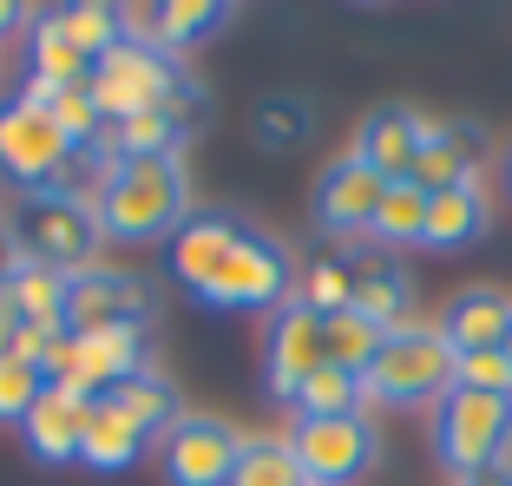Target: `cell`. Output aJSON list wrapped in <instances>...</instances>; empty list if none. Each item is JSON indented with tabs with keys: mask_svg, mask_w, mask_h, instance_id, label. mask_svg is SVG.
<instances>
[{
	"mask_svg": "<svg viewBox=\"0 0 512 486\" xmlns=\"http://www.w3.org/2000/svg\"><path fill=\"white\" fill-rule=\"evenodd\" d=\"M99 230L112 243H158L178 237V224L191 217V178L184 158H125L112 165L106 191H99Z\"/></svg>",
	"mask_w": 512,
	"mask_h": 486,
	"instance_id": "cell-1",
	"label": "cell"
},
{
	"mask_svg": "<svg viewBox=\"0 0 512 486\" xmlns=\"http://www.w3.org/2000/svg\"><path fill=\"white\" fill-rule=\"evenodd\" d=\"M460 355L447 349L440 322H401L381 335L375 362L362 368V401H388V408H440L453 395Z\"/></svg>",
	"mask_w": 512,
	"mask_h": 486,
	"instance_id": "cell-2",
	"label": "cell"
},
{
	"mask_svg": "<svg viewBox=\"0 0 512 486\" xmlns=\"http://www.w3.org/2000/svg\"><path fill=\"white\" fill-rule=\"evenodd\" d=\"M86 92H92V106H99V119L119 125V119H132V112L191 99L197 79L184 73V60H178V53H165L158 40H145V33H125L106 60H92Z\"/></svg>",
	"mask_w": 512,
	"mask_h": 486,
	"instance_id": "cell-3",
	"label": "cell"
},
{
	"mask_svg": "<svg viewBox=\"0 0 512 486\" xmlns=\"http://www.w3.org/2000/svg\"><path fill=\"white\" fill-rule=\"evenodd\" d=\"M99 211L92 204H73V198H53V191H27L7 217V250L27 263H46V270L60 276H79L99 263Z\"/></svg>",
	"mask_w": 512,
	"mask_h": 486,
	"instance_id": "cell-4",
	"label": "cell"
},
{
	"mask_svg": "<svg viewBox=\"0 0 512 486\" xmlns=\"http://www.w3.org/2000/svg\"><path fill=\"white\" fill-rule=\"evenodd\" d=\"M296 296V257L283 250V237L270 230H243L230 243V257L217 263V276L197 289L204 309H256V316H276V309Z\"/></svg>",
	"mask_w": 512,
	"mask_h": 486,
	"instance_id": "cell-5",
	"label": "cell"
},
{
	"mask_svg": "<svg viewBox=\"0 0 512 486\" xmlns=\"http://www.w3.org/2000/svg\"><path fill=\"white\" fill-rule=\"evenodd\" d=\"M512 447V401L506 395H473V388H453L434 408V460L453 480H473V473L499 467Z\"/></svg>",
	"mask_w": 512,
	"mask_h": 486,
	"instance_id": "cell-6",
	"label": "cell"
},
{
	"mask_svg": "<svg viewBox=\"0 0 512 486\" xmlns=\"http://www.w3.org/2000/svg\"><path fill=\"white\" fill-rule=\"evenodd\" d=\"M237 454H243V434L224 414L184 408L178 427L158 441V473H165V486H230Z\"/></svg>",
	"mask_w": 512,
	"mask_h": 486,
	"instance_id": "cell-7",
	"label": "cell"
},
{
	"mask_svg": "<svg viewBox=\"0 0 512 486\" xmlns=\"http://www.w3.org/2000/svg\"><path fill=\"white\" fill-rule=\"evenodd\" d=\"M289 447H296L302 480H309V486H348V480H362V473L381 460V434H375V421H368V414L296 421Z\"/></svg>",
	"mask_w": 512,
	"mask_h": 486,
	"instance_id": "cell-8",
	"label": "cell"
},
{
	"mask_svg": "<svg viewBox=\"0 0 512 486\" xmlns=\"http://www.w3.org/2000/svg\"><path fill=\"white\" fill-rule=\"evenodd\" d=\"M60 125L46 119V106H27V99H7L0 106V178H14L20 191H46L66 165Z\"/></svg>",
	"mask_w": 512,
	"mask_h": 486,
	"instance_id": "cell-9",
	"label": "cell"
},
{
	"mask_svg": "<svg viewBox=\"0 0 512 486\" xmlns=\"http://www.w3.org/2000/svg\"><path fill=\"white\" fill-rule=\"evenodd\" d=\"M151 322V289L132 270H106L92 263L66 283V335H99V329H132Z\"/></svg>",
	"mask_w": 512,
	"mask_h": 486,
	"instance_id": "cell-10",
	"label": "cell"
},
{
	"mask_svg": "<svg viewBox=\"0 0 512 486\" xmlns=\"http://www.w3.org/2000/svg\"><path fill=\"white\" fill-rule=\"evenodd\" d=\"M322 362H329V355H322V316L302 303V296H289L270 316V335H263V388H270L276 401H296V388L316 375Z\"/></svg>",
	"mask_w": 512,
	"mask_h": 486,
	"instance_id": "cell-11",
	"label": "cell"
},
{
	"mask_svg": "<svg viewBox=\"0 0 512 486\" xmlns=\"http://www.w3.org/2000/svg\"><path fill=\"white\" fill-rule=\"evenodd\" d=\"M381 198H388V184H381L355 152H342L316 178V224L329 230V237H368V230H375Z\"/></svg>",
	"mask_w": 512,
	"mask_h": 486,
	"instance_id": "cell-12",
	"label": "cell"
},
{
	"mask_svg": "<svg viewBox=\"0 0 512 486\" xmlns=\"http://www.w3.org/2000/svg\"><path fill=\"white\" fill-rule=\"evenodd\" d=\"M204 119H211V106H204V92H191L178 106H151V112L106 125V152H112V165H125V158H184V138Z\"/></svg>",
	"mask_w": 512,
	"mask_h": 486,
	"instance_id": "cell-13",
	"label": "cell"
},
{
	"mask_svg": "<svg viewBox=\"0 0 512 486\" xmlns=\"http://www.w3.org/2000/svg\"><path fill=\"white\" fill-rule=\"evenodd\" d=\"M421 145H427V119H421V112L375 106L362 119V132H355V145H348V152L362 158L381 184H414V158H421Z\"/></svg>",
	"mask_w": 512,
	"mask_h": 486,
	"instance_id": "cell-14",
	"label": "cell"
},
{
	"mask_svg": "<svg viewBox=\"0 0 512 486\" xmlns=\"http://www.w3.org/2000/svg\"><path fill=\"white\" fill-rule=\"evenodd\" d=\"M486 152H493V145H486V125H473V119L427 125V145H421V158H414V184H421L427 198H440L453 184H480Z\"/></svg>",
	"mask_w": 512,
	"mask_h": 486,
	"instance_id": "cell-15",
	"label": "cell"
},
{
	"mask_svg": "<svg viewBox=\"0 0 512 486\" xmlns=\"http://www.w3.org/2000/svg\"><path fill=\"white\" fill-rule=\"evenodd\" d=\"M348 309L362 322H375L381 335L401 329V322H414V276H407L401 257H388V250H368V257L348 263Z\"/></svg>",
	"mask_w": 512,
	"mask_h": 486,
	"instance_id": "cell-16",
	"label": "cell"
},
{
	"mask_svg": "<svg viewBox=\"0 0 512 486\" xmlns=\"http://www.w3.org/2000/svg\"><path fill=\"white\" fill-rule=\"evenodd\" d=\"M243 230L250 224H243L237 211H191L178 224V237H171V276L197 296V289L217 276V263L230 257V243H237Z\"/></svg>",
	"mask_w": 512,
	"mask_h": 486,
	"instance_id": "cell-17",
	"label": "cell"
},
{
	"mask_svg": "<svg viewBox=\"0 0 512 486\" xmlns=\"http://www.w3.org/2000/svg\"><path fill=\"white\" fill-rule=\"evenodd\" d=\"M86 395H73V388H46L40 408L20 421V441H27V454L40 460V467H66V460H79V434H86Z\"/></svg>",
	"mask_w": 512,
	"mask_h": 486,
	"instance_id": "cell-18",
	"label": "cell"
},
{
	"mask_svg": "<svg viewBox=\"0 0 512 486\" xmlns=\"http://www.w3.org/2000/svg\"><path fill=\"white\" fill-rule=\"evenodd\" d=\"M512 329V296L506 289H460L447 303V316H440V335H447L453 355H486L499 349Z\"/></svg>",
	"mask_w": 512,
	"mask_h": 486,
	"instance_id": "cell-19",
	"label": "cell"
},
{
	"mask_svg": "<svg viewBox=\"0 0 512 486\" xmlns=\"http://www.w3.org/2000/svg\"><path fill=\"white\" fill-rule=\"evenodd\" d=\"M99 401H112V408L125 414V421L145 434V441H165L171 427H178V414H184V395H178V381L171 375H158V368H138V375H125L119 388H106Z\"/></svg>",
	"mask_w": 512,
	"mask_h": 486,
	"instance_id": "cell-20",
	"label": "cell"
},
{
	"mask_svg": "<svg viewBox=\"0 0 512 486\" xmlns=\"http://www.w3.org/2000/svg\"><path fill=\"white\" fill-rule=\"evenodd\" d=\"M66 283H73V276L46 270V263H27V257H7V263H0V303L14 309L20 322L66 329Z\"/></svg>",
	"mask_w": 512,
	"mask_h": 486,
	"instance_id": "cell-21",
	"label": "cell"
},
{
	"mask_svg": "<svg viewBox=\"0 0 512 486\" xmlns=\"http://www.w3.org/2000/svg\"><path fill=\"white\" fill-rule=\"evenodd\" d=\"M486 230H493V204H486L480 184H453V191H440L434 204H427V237L421 250H467V243H480Z\"/></svg>",
	"mask_w": 512,
	"mask_h": 486,
	"instance_id": "cell-22",
	"label": "cell"
},
{
	"mask_svg": "<svg viewBox=\"0 0 512 486\" xmlns=\"http://www.w3.org/2000/svg\"><path fill=\"white\" fill-rule=\"evenodd\" d=\"M138 454H145V434H138L112 401H92L86 408V434H79V460H86L92 473H125Z\"/></svg>",
	"mask_w": 512,
	"mask_h": 486,
	"instance_id": "cell-23",
	"label": "cell"
},
{
	"mask_svg": "<svg viewBox=\"0 0 512 486\" xmlns=\"http://www.w3.org/2000/svg\"><path fill=\"white\" fill-rule=\"evenodd\" d=\"M27 106H46V119L60 125V138L73 145V152H86V145H106V119H99V106H92L86 86H40V79H27V92H20Z\"/></svg>",
	"mask_w": 512,
	"mask_h": 486,
	"instance_id": "cell-24",
	"label": "cell"
},
{
	"mask_svg": "<svg viewBox=\"0 0 512 486\" xmlns=\"http://www.w3.org/2000/svg\"><path fill=\"white\" fill-rule=\"evenodd\" d=\"M237 7H217V0H171V7H151V14H132L145 20V40H158L165 53H184V46L211 40Z\"/></svg>",
	"mask_w": 512,
	"mask_h": 486,
	"instance_id": "cell-25",
	"label": "cell"
},
{
	"mask_svg": "<svg viewBox=\"0 0 512 486\" xmlns=\"http://www.w3.org/2000/svg\"><path fill=\"white\" fill-rule=\"evenodd\" d=\"M296 421H335V414H362L368 401H362V375H348V368H335V362H322L316 375L296 388Z\"/></svg>",
	"mask_w": 512,
	"mask_h": 486,
	"instance_id": "cell-26",
	"label": "cell"
},
{
	"mask_svg": "<svg viewBox=\"0 0 512 486\" xmlns=\"http://www.w3.org/2000/svg\"><path fill=\"white\" fill-rule=\"evenodd\" d=\"M46 20H53V27H60L66 40L86 53V60H106L112 46L125 40V14H119V7H99V0H73V7H53Z\"/></svg>",
	"mask_w": 512,
	"mask_h": 486,
	"instance_id": "cell-27",
	"label": "cell"
},
{
	"mask_svg": "<svg viewBox=\"0 0 512 486\" xmlns=\"http://www.w3.org/2000/svg\"><path fill=\"white\" fill-rule=\"evenodd\" d=\"M427 204H434V198H427L421 184H388V198H381L368 237L388 243V257H394V250H414V243L427 237Z\"/></svg>",
	"mask_w": 512,
	"mask_h": 486,
	"instance_id": "cell-28",
	"label": "cell"
},
{
	"mask_svg": "<svg viewBox=\"0 0 512 486\" xmlns=\"http://www.w3.org/2000/svg\"><path fill=\"white\" fill-rule=\"evenodd\" d=\"M27 60H33V79H40V86H86L92 79V60L46 14H40V27H33V40H27Z\"/></svg>",
	"mask_w": 512,
	"mask_h": 486,
	"instance_id": "cell-29",
	"label": "cell"
},
{
	"mask_svg": "<svg viewBox=\"0 0 512 486\" xmlns=\"http://www.w3.org/2000/svg\"><path fill=\"white\" fill-rule=\"evenodd\" d=\"M230 486H309V480H302V460L283 434H256V441H243Z\"/></svg>",
	"mask_w": 512,
	"mask_h": 486,
	"instance_id": "cell-30",
	"label": "cell"
},
{
	"mask_svg": "<svg viewBox=\"0 0 512 486\" xmlns=\"http://www.w3.org/2000/svg\"><path fill=\"white\" fill-rule=\"evenodd\" d=\"M375 349H381V329H375V322H362L355 309H335V316H322V355H329L335 368L362 375V368L375 362Z\"/></svg>",
	"mask_w": 512,
	"mask_h": 486,
	"instance_id": "cell-31",
	"label": "cell"
},
{
	"mask_svg": "<svg viewBox=\"0 0 512 486\" xmlns=\"http://www.w3.org/2000/svg\"><path fill=\"white\" fill-rule=\"evenodd\" d=\"M309 125H316L309 99L276 92V99H263V106H256L250 132H256V145H263V152H289V145H302V138H309Z\"/></svg>",
	"mask_w": 512,
	"mask_h": 486,
	"instance_id": "cell-32",
	"label": "cell"
},
{
	"mask_svg": "<svg viewBox=\"0 0 512 486\" xmlns=\"http://www.w3.org/2000/svg\"><path fill=\"white\" fill-rule=\"evenodd\" d=\"M106 178H112V152L106 145H86V152H66L60 178L46 184V191H53V198H73V204H99Z\"/></svg>",
	"mask_w": 512,
	"mask_h": 486,
	"instance_id": "cell-33",
	"label": "cell"
},
{
	"mask_svg": "<svg viewBox=\"0 0 512 486\" xmlns=\"http://www.w3.org/2000/svg\"><path fill=\"white\" fill-rule=\"evenodd\" d=\"M53 388V381L40 375V368H27V362H14V355H0V421L7 427H20L33 408H40V395Z\"/></svg>",
	"mask_w": 512,
	"mask_h": 486,
	"instance_id": "cell-34",
	"label": "cell"
},
{
	"mask_svg": "<svg viewBox=\"0 0 512 486\" xmlns=\"http://www.w3.org/2000/svg\"><path fill=\"white\" fill-rule=\"evenodd\" d=\"M453 388H473V395H506V401H512V362H506L499 349L460 355V375H453Z\"/></svg>",
	"mask_w": 512,
	"mask_h": 486,
	"instance_id": "cell-35",
	"label": "cell"
},
{
	"mask_svg": "<svg viewBox=\"0 0 512 486\" xmlns=\"http://www.w3.org/2000/svg\"><path fill=\"white\" fill-rule=\"evenodd\" d=\"M302 303L316 309V316L348 309V263H316V270H309V283H302Z\"/></svg>",
	"mask_w": 512,
	"mask_h": 486,
	"instance_id": "cell-36",
	"label": "cell"
},
{
	"mask_svg": "<svg viewBox=\"0 0 512 486\" xmlns=\"http://www.w3.org/2000/svg\"><path fill=\"white\" fill-rule=\"evenodd\" d=\"M460 486H512V460H499V467L473 473V480H460Z\"/></svg>",
	"mask_w": 512,
	"mask_h": 486,
	"instance_id": "cell-37",
	"label": "cell"
},
{
	"mask_svg": "<svg viewBox=\"0 0 512 486\" xmlns=\"http://www.w3.org/2000/svg\"><path fill=\"white\" fill-rule=\"evenodd\" d=\"M14 322H20V316H14V309H7V303H0V355L14 349Z\"/></svg>",
	"mask_w": 512,
	"mask_h": 486,
	"instance_id": "cell-38",
	"label": "cell"
},
{
	"mask_svg": "<svg viewBox=\"0 0 512 486\" xmlns=\"http://www.w3.org/2000/svg\"><path fill=\"white\" fill-rule=\"evenodd\" d=\"M20 20H27V7H14V0H0V33H14Z\"/></svg>",
	"mask_w": 512,
	"mask_h": 486,
	"instance_id": "cell-39",
	"label": "cell"
},
{
	"mask_svg": "<svg viewBox=\"0 0 512 486\" xmlns=\"http://www.w3.org/2000/svg\"><path fill=\"white\" fill-rule=\"evenodd\" d=\"M499 355H506V362H512V329H506V342H499Z\"/></svg>",
	"mask_w": 512,
	"mask_h": 486,
	"instance_id": "cell-40",
	"label": "cell"
},
{
	"mask_svg": "<svg viewBox=\"0 0 512 486\" xmlns=\"http://www.w3.org/2000/svg\"><path fill=\"white\" fill-rule=\"evenodd\" d=\"M506 184H512V152H506Z\"/></svg>",
	"mask_w": 512,
	"mask_h": 486,
	"instance_id": "cell-41",
	"label": "cell"
}]
</instances>
